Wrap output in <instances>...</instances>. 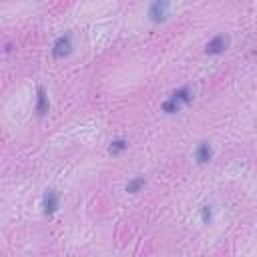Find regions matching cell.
Wrapping results in <instances>:
<instances>
[{"label":"cell","instance_id":"6da1fadb","mask_svg":"<svg viewBox=\"0 0 257 257\" xmlns=\"http://www.w3.org/2000/svg\"><path fill=\"white\" fill-rule=\"evenodd\" d=\"M189 101H191V91L185 87V89H181V91H175L173 95H171V97L163 103V111H165V113H177V111H181V106L187 104Z\"/></svg>","mask_w":257,"mask_h":257},{"label":"cell","instance_id":"7a4b0ae2","mask_svg":"<svg viewBox=\"0 0 257 257\" xmlns=\"http://www.w3.org/2000/svg\"><path fill=\"white\" fill-rule=\"evenodd\" d=\"M71 51H73V40H71L69 34L56 38V42L52 45V56H56V58H62V56L71 54Z\"/></svg>","mask_w":257,"mask_h":257},{"label":"cell","instance_id":"3957f363","mask_svg":"<svg viewBox=\"0 0 257 257\" xmlns=\"http://www.w3.org/2000/svg\"><path fill=\"white\" fill-rule=\"evenodd\" d=\"M169 2H161V0H157V2H153L151 6H149V16H151L153 23H161V20L167 18L169 14Z\"/></svg>","mask_w":257,"mask_h":257},{"label":"cell","instance_id":"277c9868","mask_svg":"<svg viewBox=\"0 0 257 257\" xmlns=\"http://www.w3.org/2000/svg\"><path fill=\"white\" fill-rule=\"evenodd\" d=\"M227 36H215V38H211L209 42H207V54H219V52H223L225 49H227Z\"/></svg>","mask_w":257,"mask_h":257},{"label":"cell","instance_id":"5b68a950","mask_svg":"<svg viewBox=\"0 0 257 257\" xmlns=\"http://www.w3.org/2000/svg\"><path fill=\"white\" fill-rule=\"evenodd\" d=\"M42 209H45L47 215H51V213H54L58 209V195H56V191H47L45 193V199H42Z\"/></svg>","mask_w":257,"mask_h":257},{"label":"cell","instance_id":"8992f818","mask_svg":"<svg viewBox=\"0 0 257 257\" xmlns=\"http://www.w3.org/2000/svg\"><path fill=\"white\" fill-rule=\"evenodd\" d=\"M211 157H213V149L209 147V143H201L199 147H197V151H195V159H197V163H207V161H211Z\"/></svg>","mask_w":257,"mask_h":257},{"label":"cell","instance_id":"52a82bcc","mask_svg":"<svg viewBox=\"0 0 257 257\" xmlns=\"http://www.w3.org/2000/svg\"><path fill=\"white\" fill-rule=\"evenodd\" d=\"M49 111V97L45 93V89H38V97H36V113L45 115Z\"/></svg>","mask_w":257,"mask_h":257},{"label":"cell","instance_id":"ba28073f","mask_svg":"<svg viewBox=\"0 0 257 257\" xmlns=\"http://www.w3.org/2000/svg\"><path fill=\"white\" fill-rule=\"evenodd\" d=\"M143 185H145V179H141V177H137V179H133V181H128V185H127V193H137Z\"/></svg>","mask_w":257,"mask_h":257},{"label":"cell","instance_id":"9c48e42d","mask_svg":"<svg viewBox=\"0 0 257 257\" xmlns=\"http://www.w3.org/2000/svg\"><path fill=\"white\" fill-rule=\"evenodd\" d=\"M125 149H127V143H125V141H115V143H111V147H109V151H111L113 155H117V153L125 151Z\"/></svg>","mask_w":257,"mask_h":257},{"label":"cell","instance_id":"30bf717a","mask_svg":"<svg viewBox=\"0 0 257 257\" xmlns=\"http://www.w3.org/2000/svg\"><path fill=\"white\" fill-rule=\"evenodd\" d=\"M201 221H203V223H209V221H211V207H203V209H201Z\"/></svg>","mask_w":257,"mask_h":257}]
</instances>
